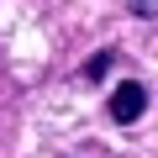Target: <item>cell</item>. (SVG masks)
<instances>
[{
    "label": "cell",
    "instance_id": "1",
    "mask_svg": "<svg viewBox=\"0 0 158 158\" xmlns=\"http://www.w3.org/2000/svg\"><path fill=\"white\" fill-rule=\"evenodd\" d=\"M106 111H111V121H116V127H132V121L148 111V90L137 85V79H127V85H116V95L106 100Z\"/></svg>",
    "mask_w": 158,
    "mask_h": 158
},
{
    "label": "cell",
    "instance_id": "2",
    "mask_svg": "<svg viewBox=\"0 0 158 158\" xmlns=\"http://www.w3.org/2000/svg\"><path fill=\"white\" fill-rule=\"evenodd\" d=\"M111 63H116L111 53H100V58H90V63H85V79H100V74H111Z\"/></svg>",
    "mask_w": 158,
    "mask_h": 158
},
{
    "label": "cell",
    "instance_id": "3",
    "mask_svg": "<svg viewBox=\"0 0 158 158\" xmlns=\"http://www.w3.org/2000/svg\"><path fill=\"white\" fill-rule=\"evenodd\" d=\"M132 16H158V0H127Z\"/></svg>",
    "mask_w": 158,
    "mask_h": 158
}]
</instances>
